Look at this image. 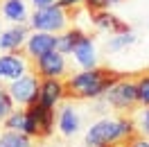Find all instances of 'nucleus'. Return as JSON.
<instances>
[{"instance_id":"nucleus-1","label":"nucleus","mask_w":149,"mask_h":147,"mask_svg":"<svg viewBox=\"0 0 149 147\" xmlns=\"http://www.w3.org/2000/svg\"><path fill=\"white\" fill-rule=\"evenodd\" d=\"M129 73H120L113 68H86L79 75H68L61 77L63 82V100L68 102H81V100H93L100 97L102 93H106L113 84H118L120 79H124Z\"/></svg>"},{"instance_id":"nucleus-2","label":"nucleus","mask_w":149,"mask_h":147,"mask_svg":"<svg viewBox=\"0 0 149 147\" xmlns=\"http://www.w3.org/2000/svg\"><path fill=\"white\" fill-rule=\"evenodd\" d=\"M142 75V70L129 73L124 79H120L118 84H113L106 91V102L120 116H133L136 111L142 106L140 104V95H138V77Z\"/></svg>"},{"instance_id":"nucleus-3","label":"nucleus","mask_w":149,"mask_h":147,"mask_svg":"<svg viewBox=\"0 0 149 147\" xmlns=\"http://www.w3.org/2000/svg\"><path fill=\"white\" fill-rule=\"evenodd\" d=\"M25 134L36 140H45L54 134V106H47L43 102L34 100L25 106Z\"/></svg>"},{"instance_id":"nucleus-4","label":"nucleus","mask_w":149,"mask_h":147,"mask_svg":"<svg viewBox=\"0 0 149 147\" xmlns=\"http://www.w3.org/2000/svg\"><path fill=\"white\" fill-rule=\"evenodd\" d=\"M27 59V73H32L34 77L38 79H45V77H68V64H65V57L63 52H59V50H50L45 52L43 57H38V59Z\"/></svg>"},{"instance_id":"nucleus-5","label":"nucleus","mask_w":149,"mask_h":147,"mask_svg":"<svg viewBox=\"0 0 149 147\" xmlns=\"http://www.w3.org/2000/svg\"><path fill=\"white\" fill-rule=\"evenodd\" d=\"M70 23V16L65 14L61 5H52L45 9H36L29 20V27L41 29V32H65Z\"/></svg>"},{"instance_id":"nucleus-6","label":"nucleus","mask_w":149,"mask_h":147,"mask_svg":"<svg viewBox=\"0 0 149 147\" xmlns=\"http://www.w3.org/2000/svg\"><path fill=\"white\" fill-rule=\"evenodd\" d=\"M38 77H34V75H23V77H18V79H14V84L9 86V93L11 97H14V102H18L20 106H27L29 102L36 100L38 95Z\"/></svg>"},{"instance_id":"nucleus-7","label":"nucleus","mask_w":149,"mask_h":147,"mask_svg":"<svg viewBox=\"0 0 149 147\" xmlns=\"http://www.w3.org/2000/svg\"><path fill=\"white\" fill-rule=\"evenodd\" d=\"M27 73V59H25V48L20 46L16 50H9V55L0 57V77L18 79Z\"/></svg>"},{"instance_id":"nucleus-8","label":"nucleus","mask_w":149,"mask_h":147,"mask_svg":"<svg viewBox=\"0 0 149 147\" xmlns=\"http://www.w3.org/2000/svg\"><path fill=\"white\" fill-rule=\"evenodd\" d=\"M54 46H56V36H52V32H41V29H36V32L29 36L27 46H25V57L38 59V57H43L45 52L54 50Z\"/></svg>"},{"instance_id":"nucleus-9","label":"nucleus","mask_w":149,"mask_h":147,"mask_svg":"<svg viewBox=\"0 0 149 147\" xmlns=\"http://www.w3.org/2000/svg\"><path fill=\"white\" fill-rule=\"evenodd\" d=\"M38 100L47 104V106H54L56 102L63 100V82L59 77H45L38 82Z\"/></svg>"},{"instance_id":"nucleus-10","label":"nucleus","mask_w":149,"mask_h":147,"mask_svg":"<svg viewBox=\"0 0 149 147\" xmlns=\"http://www.w3.org/2000/svg\"><path fill=\"white\" fill-rule=\"evenodd\" d=\"M91 20H93V25H97L100 29H106V32H111V34H127V32H129V25H127V23H122L118 16L109 14L106 9L93 11V14H91Z\"/></svg>"},{"instance_id":"nucleus-11","label":"nucleus","mask_w":149,"mask_h":147,"mask_svg":"<svg viewBox=\"0 0 149 147\" xmlns=\"http://www.w3.org/2000/svg\"><path fill=\"white\" fill-rule=\"evenodd\" d=\"M59 129H61L63 136H74L77 129H79V118H77L72 104L68 100H65V104L59 109Z\"/></svg>"},{"instance_id":"nucleus-12","label":"nucleus","mask_w":149,"mask_h":147,"mask_svg":"<svg viewBox=\"0 0 149 147\" xmlns=\"http://www.w3.org/2000/svg\"><path fill=\"white\" fill-rule=\"evenodd\" d=\"M25 36H27V25L20 23L18 27L7 29V32L0 34V48H2V50H16V48L23 46Z\"/></svg>"},{"instance_id":"nucleus-13","label":"nucleus","mask_w":149,"mask_h":147,"mask_svg":"<svg viewBox=\"0 0 149 147\" xmlns=\"http://www.w3.org/2000/svg\"><path fill=\"white\" fill-rule=\"evenodd\" d=\"M74 59H77V64L84 66V68H93L95 66V50H93V36L84 38L81 43H77L74 46Z\"/></svg>"},{"instance_id":"nucleus-14","label":"nucleus","mask_w":149,"mask_h":147,"mask_svg":"<svg viewBox=\"0 0 149 147\" xmlns=\"http://www.w3.org/2000/svg\"><path fill=\"white\" fill-rule=\"evenodd\" d=\"M2 14H5V18L14 20V23H25V18H27L25 5L20 0H5L2 2Z\"/></svg>"},{"instance_id":"nucleus-15","label":"nucleus","mask_w":149,"mask_h":147,"mask_svg":"<svg viewBox=\"0 0 149 147\" xmlns=\"http://www.w3.org/2000/svg\"><path fill=\"white\" fill-rule=\"evenodd\" d=\"M0 147H32V138L25 131H7L0 136Z\"/></svg>"},{"instance_id":"nucleus-16","label":"nucleus","mask_w":149,"mask_h":147,"mask_svg":"<svg viewBox=\"0 0 149 147\" xmlns=\"http://www.w3.org/2000/svg\"><path fill=\"white\" fill-rule=\"evenodd\" d=\"M25 118H27L25 109H14L5 118V127L9 129V131H25Z\"/></svg>"},{"instance_id":"nucleus-17","label":"nucleus","mask_w":149,"mask_h":147,"mask_svg":"<svg viewBox=\"0 0 149 147\" xmlns=\"http://www.w3.org/2000/svg\"><path fill=\"white\" fill-rule=\"evenodd\" d=\"M14 111V97L7 86H0V120H5Z\"/></svg>"},{"instance_id":"nucleus-18","label":"nucleus","mask_w":149,"mask_h":147,"mask_svg":"<svg viewBox=\"0 0 149 147\" xmlns=\"http://www.w3.org/2000/svg\"><path fill=\"white\" fill-rule=\"evenodd\" d=\"M138 95H140V104L147 109L149 106V70H142V75L138 77Z\"/></svg>"},{"instance_id":"nucleus-19","label":"nucleus","mask_w":149,"mask_h":147,"mask_svg":"<svg viewBox=\"0 0 149 147\" xmlns=\"http://www.w3.org/2000/svg\"><path fill=\"white\" fill-rule=\"evenodd\" d=\"M133 41H136V38L131 36V32H127V34H115V38H113L111 43H109V48H111L113 52H115V50H122L124 46H131Z\"/></svg>"},{"instance_id":"nucleus-20","label":"nucleus","mask_w":149,"mask_h":147,"mask_svg":"<svg viewBox=\"0 0 149 147\" xmlns=\"http://www.w3.org/2000/svg\"><path fill=\"white\" fill-rule=\"evenodd\" d=\"M140 129H142V134L149 138V106H147V111L142 113V122H140Z\"/></svg>"},{"instance_id":"nucleus-21","label":"nucleus","mask_w":149,"mask_h":147,"mask_svg":"<svg viewBox=\"0 0 149 147\" xmlns=\"http://www.w3.org/2000/svg\"><path fill=\"white\" fill-rule=\"evenodd\" d=\"M32 2H34V7H36V9H45V7L56 5V0H32Z\"/></svg>"},{"instance_id":"nucleus-22","label":"nucleus","mask_w":149,"mask_h":147,"mask_svg":"<svg viewBox=\"0 0 149 147\" xmlns=\"http://www.w3.org/2000/svg\"><path fill=\"white\" fill-rule=\"evenodd\" d=\"M56 2H59L61 7H70V5H79L81 0H56Z\"/></svg>"},{"instance_id":"nucleus-23","label":"nucleus","mask_w":149,"mask_h":147,"mask_svg":"<svg viewBox=\"0 0 149 147\" xmlns=\"http://www.w3.org/2000/svg\"><path fill=\"white\" fill-rule=\"evenodd\" d=\"M106 2H120V0H106Z\"/></svg>"}]
</instances>
